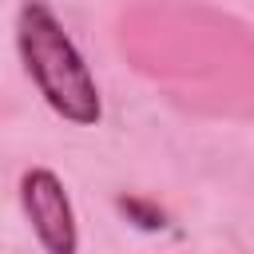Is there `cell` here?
I'll use <instances>...</instances> for the list:
<instances>
[{
    "mask_svg": "<svg viewBox=\"0 0 254 254\" xmlns=\"http://www.w3.org/2000/svg\"><path fill=\"white\" fill-rule=\"evenodd\" d=\"M20 206L36 230V242L44 246V254H75L79 250V230H75V210L71 198L64 190V183L56 179V171L48 167H32L20 179Z\"/></svg>",
    "mask_w": 254,
    "mask_h": 254,
    "instance_id": "cell-2",
    "label": "cell"
},
{
    "mask_svg": "<svg viewBox=\"0 0 254 254\" xmlns=\"http://www.w3.org/2000/svg\"><path fill=\"white\" fill-rule=\"evenodd\" d=\"M135 226H143V230H163L167 226V214L159 210V206H151V202H143V198H135V194H127V198H119L115 202Z\"/></svg>",
    "mask_w": 254,
    "mask_h": 254,
    "instance_id": "cell-3",
    "label": "cell"
},
{
    "mask_svg": "<svg viewBox=\"0 0 254 254\" xmlns=\"http://www.w3.org/2000/svg\"><path fill=\"white\" fill-rule=\"evenodd\" d=\"M16 48L20 60L36 83V91L44 95V103L79 127L99 123L103 103H99V87L95 75L87 71L79 48L71 44V36L64 32V24L56 20V12L44 0H24L16 12Z\"/></svg>",
    "mask_w": 254,
    "mask_h": 254,
    "instance_id": "cell-1",
    "label": "cell"
}]
</instances>
